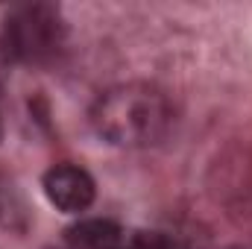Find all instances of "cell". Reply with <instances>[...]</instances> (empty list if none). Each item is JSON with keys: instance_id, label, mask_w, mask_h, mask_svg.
Masks as SVG:
<instances>
[{"instance_id": "cell-1", "label": "cell", "mask_w": 252, "mask_h": 249, "mask_svg": "<svg viewBox=\"0 0 252 249\" xmlns=\"http://www.w3.org/2000/svg\"><path fill=\"white\" fill-rule=\"evenodd\" d=\"M173 121L167 97L144 82L109 88L91 109V126L115 147L158 144Z\"/></svg>"}, {"instance_id": "cell-2", "label": "cell", "mask_w": 252, "mask_h": 249, "mask_svg": "<svg viewBox=\"0 0 252 249\" xmlns=\"http://www.w3.org/2000/svg\"><path fill=\"white\" fill-rule=\"evenodd\" d=\"M6 53L27 64H47L64 44V21L56 6L24 3L15 6L3 24Z\"/></svg>"}, {"instance_id": "cell-3", "label": "cell", "mask_w": 252, "mask_h": 249, "mask_svg": "<svg viewBox=\"0 0 252 249\" xmlns=\"http://www.w3.org/2000/svg\"><path fill=\"white\" fill-rule=\"evenodd\" d=\"M44 193L47 199L64 211V214H79L94 202V179L76 167V164H56L44 173Z\"/></svg>"}, {"instance_id": "cell-4", "label": "cell", "mask_w": 252, "mask_h": 249, "mask_svg": "<svg viewBox=\"0 0 252 249\" xmlns=\"http://www.w3.org/2000/svg\"><path fill=\"white\" fill-rule=\"evenodd\" d=\"M67 244L73 249H124L126 235L115 220H79L67 229Z\"/></svg>"}, {"instance_id": "cell-5", "label": "cell", "mask_w": 252, "mask_h": 249, "mask_svg": "<svg viewBox=\"0 0 252 249\" xmlns=\"http://www.w3.org/2000/svg\"><path fill=\"white\" fill-rule=\"evenodd\" d=\"M132 247L135 249H185L179 241H173V238H167V235H138L135 241H132Z\"/></svg>"}, {"instance_id": "cell-6", "label": "cell", "mask_w": 252, "mask_h": 249, "mask_svg": "<svg viewBox=\"0 0 252 249\" xmlns=\"http://www.w3.org/2000/svg\"><path fill=\"white\" fill-rule=\"evenodd\" d=\"M0 138H3V121H0Z\"/></svg>"}, {"instance_id": "cell-7", "label": "cell", "mask_w": 252, "mask_h": 249, "mask_svg": "<svg viewBox=\"0 0 252 249\" xmlns=\"http://www.w3.org/2000/svg\"><path fill=\"white\" fill-rule=\"evenodd\" d=\"M124 249H135V247H132V244H126V247H124Z\"/></svg>"}]
</instances>
